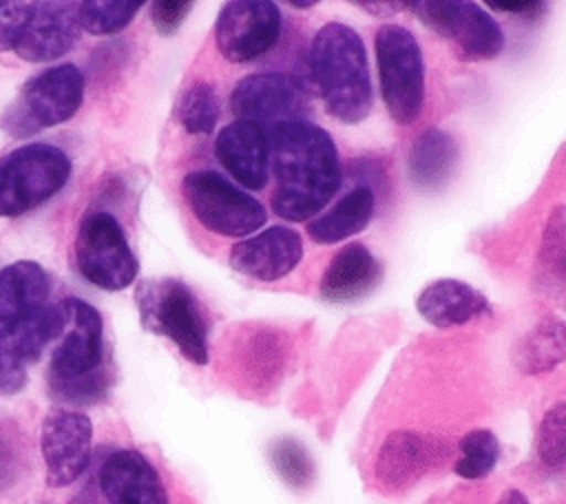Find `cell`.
I'll list each match as a JSON object with an SVG mask.
<instances>
[{
  "mask_svg": "<svg viewBox=\"0 0 566 504\" xmlns=\"http://www.w3.org/2000/svg\"><path fill=\"white\" fill-rule=\"evenodd\" d=\"M270 150L274 214L285 221H310L321 214L343 183L332 135L310 119H296L270 133Z\"/></svg>",
  "mask_w": 566,
  "mask_h": 504,
  "instance_id": "1",
  "label": "cell"
},
{
  "mask_svg": "<svg viewBox=\"0 0 566 504\" xmlns=\"http://www.w3.org/2000/svg\"><path fill=\"white\" fill-rule=\"evenodd\" d=\"M305 71L336 122L360 124L369 115L374 91L365 42L349 24L327 22L316 31Z\"/></svg>",
  "mask_w": 566,
  "mask_h": 504,
  "instance_id": "2",
  "label": "cell"
},
{
  "mask_svg": "<svg viewBox=\"0 0 566 504\" xmlns=\"http://www.w3.org/2000/svg\"><path fill=\"white\" fill-rule=\"evenodd\" d=\"M64 325L53 349L49 380L57 398L93 402L106 393L108 376L104 369V323L99 312L82 298L60 301Z\"/></svg>",
  "mask_w": 566,
  "mask_h": 504,
  "instance_id": "3",
  "label": "cell"
},
{
  "mask_svg": "<svg viewBox=\"0 0 566 504\" xmlns=\"http://www.w3.org/2000/svg\"><path fill=\"white\" fill-rule=\"evenodd\" d=\"M137 307L146 329L166 336L192 365H206L208 321L195 292L179 279H146L139 283Z\"/></svg>",
  "mask_w": 566,
  "mask_h": 504,
  "instance_id": "4",
  "label": "cell"
},
{
  "mask_svg": "<svg viewBox=\"0 0 566 504\" xmlns=\"http://www.w3.org/2000/svg\"><path fill=\"white\" fill-rule=\"evenodd\" d=\"M84 99V73L75 64L49 66L24 82L0 124L11 137H31L69 122Z\"/></svg>",
  "mask_w": 566,
  "mask_h": 504,
  "instance_id": "5",
  "label": "cell"
},
{
  "mask_svg": "<svg viewBox=\"0 0 566 504\" xmlns=\"http://www.w3.org/2000/svg\"><path fill=\"white\" fill-rule=\"evenodd\" d=\"M380 97L389 117L409 126L424 104V57L416 35L400 24H382L374 35Z\"/></svg>",
  "mask_w": 566,
  "mask_h": 504,
  "instance_id": "6",
  "label": "cell"
},
{
  "mask_svg": "<svg viewBox=\"0 0 566 504\" xmlns=\"http://www.w3.org/2000/svg\"><path fill=\"white\" fill-rule=\"evenodd\" d=\"M71 177V159L53 144H24L0 157V217H20L53 195Z\"/></svg>",
  "mask_w": 566,
  "mask_h": 504,
  "instance_id": "7",
  "label": "cell"
},
{
  "mask_svg": "<svg viewBox=\"0 0 566 504\" xmlns=\"http://www.w3.org/2000/svg\"><path fill=\"white\" fill-rule=\"evenodd\" d=\"M181 192L195 219L214 234L245 239L268 221L263 203L221 172L192 170L184 177Z\"/></svg>",
  "mask_w": 566,
  "mask_h": 504,
  "instance_id": "8",
  "label": "cell"
},
{
  "mask_svg": "<svg viewBox=\"0 0 566 504\" xmlns=\"http://www.w3.org/2000/svg\"><path fill=\"white\" fill-rule=\"evenodd\" d=\"M75 263L91 285L108 292H119L133 285L139 272L124 228L106 210H93L80 221Z\"/></svg>",
  "mask_w": 566,
  "mask_h": 504,
  "instance_id": "9",
  "label": "cell"
},
{
  "mask_svg": "<svg viewBox=\"0 0 566 504\" xmlns=\"http://www.w3.org/2000/svg\"><path fill=\"white\" fill-rule=\"evenodd\" d=\"M418 20L453 42L464 60H493L504 49V31L497 20L475 2L433 0L409 2Z\"/></svg>",
  "mask_w": 566,
  "mask_h": 504,
  "instance_id": "10",
  "label": "cell"
},
{
  "mask_svg": "<svg viewBox=\"0 0 566 504\" xmlns=\"http://www.w3.org/2000/svg\"><path fill=\"white\" fill-rule=\"evenodd\" d=\"M230 111L234 119L261 126L268 135L287 122L307 119L305 86L279 71L252 73L237 82L230 93Z\"/></svg>",
  "mask_w": 566,
  "mask_h": 504,
  "instance_id": "11",
  "label": "cell"
},
{
  "mask_svg": "<svg viewBox=\"0 0 566 504\" xmlns=\"http://www.w3.org/2000/svg\"><path fill=\"white\" fill-rule=\"evenodd\" d=\"M283 29L281 11L270 0L226 2L214 22V42L230 62H250L276 46Z\"/></svg>",
  "mask_w": 566,
  "mask_h": 504,
  "instance_id": "12",
  "label": "cell"
},
{
  "mask_svg": "<svg viewBox=\"0 0 566 504\" xmlns=\"http://www.w3.org/2000/svg\"><path fill=\"white\" fill-rule=\"evenodd\" d=\"M93 424L88 416L73 409H51L42 420L40 451L49 486L73 484L91 462Z\"/></svg>",
  "mask_w": 566,
  "mask_h": 504,
  "instance_id": "13",
  "label": "cell"
},
{
  "mask_svg": "<svg viewBox=\"0 0 566 504\" xmlns=\"http://www.w3.org/2000/svg\"><path fill=\"white\" fill-rule=\"evenodd\" d=\"M303 259V239L290 225H270L241 239L230 250V267L248 279L272 283L287 276Z\"/></svg>",
  "mask_w": 566,
  "mask_h": 504,
  "instance_id": "14",
  "label": "cell"
},
{
  "mask_svg": "<svg viewBox=\"0 0 566 504\" xmlns=\"http://www.w3.org/2000/svg\"><path fill=\"white\" fill-rule=\"evenodd\" d=\"M449 447L427 433L394 431L385 438L374 462V477L385 491H402L444 460Z\"/></svg>",
  "mask_w": 566,
  "mask_h": 504,
  "instance_id": "15",
  "label": "cell"
},
{
  "mask_svg": "<svg viewBox=\"0 0 566 504\" xmlns=\"http://www.w3.org/2000/svg\"><path fill=\"white\" fill-rule=\"evenodd\" d=\"M270 135L250 122H230L214 137L219 164L245 190H263L270 177Z\"/></svg>",
  "mask_w": 566,
  "mask_h": 504,
  "instance_id": "16",
  "label": "cell"
},
{
  "mask_svg": "<svg viewBox=\"0 0 566 504\" xmlns=\"http://www.w3.org/2000/svg\"><path fill=\"white\" fill-rule=\"evenodd\" d=\"M99 489L108 504H170L157 469L133 449L113 451L102 462Z\"/></svg>",
  "mask_w": 566,
  "mask_h": 504,
  "instance_id": "17",
  "label": "cell"
},
{
  "mask_svg": "<svg viewBox=\"0 0 566 504\" xmlns=\"http://www.w3.org/2000/svg\"><path fill=\"white\" fill-rule=\"evenodd\" d=\"M80 31L77 4L35 2L33 15L13 51L27 62H53L71 51Z\"/></svg>",
  "mask_w": 566,
  "mask_h": 504,
  "instance_id": "18",
  "label": "cell"
},
{
  "mask_svg": "<svg viewBox=\"0 0 566 504\" xmlns=\"http://www.w3.org/2000/svg\"><path fill=\"white\" fill-rule=\"evenodd\" d=\"M382 281V263L363 243L354 241L340 248L327 263L318 296L327 303H352L367 296Z\"/></svg>",
  "mask_w": 566,
  "mask_h": 504,
  "instance_id": "19",
  "label": "cell"
},
{
  "mask_svg": "<svg viewBox=\"0 0 566 504\" xmlns=\"http://www.w3.org/2000/svg\"><path fill=\"white\" fill-rule=\"evenodd\" d=\"M290 358V338L272 327H254L237 347V365L243 382L256 391H270L281 380Z\"/></svg>",
  "mask_w": 566,
  "mask_h": 504,
  "instance_id": "20",
  "label": "cell"
},
{
  "mask_svg": "<svg viewBox=\"0 0 566 504\" xmlns=\"http://www.w3.org/2000/svg\"><path fill=\"white\" fill-rule=\"evenodd\" d=\"M416 307L433 327H455L486 314L489 301L480 290L464 281L440 279L418 294Z\"/></svg>",
  "mask_w": 566,
  "mask_h": 504,
  "instance_id": "21",
  "label": "cell"
},
{
  "mask_svg": "<svg viewBox=\"0 0 566 504\" xmlns=\"http://www.w3.org/2000/svg\"><path fill=\"white\" fill-rule=\"evenodd\" d=\"M458 155V144L447 130L424 128L409 146L407 175L416 188L436 192L449 183Z\"/></svg>",
  "mask_w": 566,
  "mask_h": 504,
  "instance_id": "22",
  "label": "cell"
},
{
  "mask_svg": "<svg viewBox=\"0 0 566 504\" xmlns=\"http://www.w3.org/2000/svg\"><path fill=\"white\" fill-rule=\"evenodd\" d=\"M376 210V192L369 183L354 186L345 192L327 212L316 214L307 221L305 230L318 245L340 243L347 237L365 230Z\"/></svg>",
  "mask_w": 566,
  "mask_h": 504,
  "instance_id": "23",
  "label": "cell"
},
{
  "mask_svg": "<svg viewBox=\"0 0 566 504\" xmlns=\"http://www.w3.org/2000/svg\"><path fill=\"white\" fill-rule=\"evenodd\" d=\"M51 279L35 261H15L0 270V325L46 305Z\"/></svg>",
  "mask_w": 566,
  "mask_h": 504,
  "instance_id": "24",
  "label": "cell"
},
{
  "mask_svg": "<svg viewBox=\"0 0 566 504\" xmlns=\"http://www.w3.org/2000/svg\"><path fill=\"white\" fill-rule=\"evenodd\" d=\"M64 325L62 305H42L22 318L2 325L13 349L24 360V365L38 360L49 343H53Z\"/></svg>",
  "mask_w": 566,
  "mask_h": 504,
  "instance_id": "25",
  "label": "cell"
},
{
  "mask_svg": "<svg viewBox=\"0 0 566 504\" xmlns=\"http://www.w3.org/2000/svg\"><path fill=\"white\" fill-rule=\"evenodd\" d=\"M537 281L553 298H566V208H557L542 234Z\"/></svg>",
  "mask_w": 566,
  "mask_h": 504,
  "instance_id": "26",
  "label": "cell"
},
{
  "mask_svg": "<svg viewBox=\"0 0 566 504\" xmlns=\"http://www.w3.org/2000/svg\"><path fill=\"white\" fill-rule=\"evenodd\" d=\"M566 358V325L557 318H544L522 340L517 367L524 374L548 371Z\"/></svg>",
  "mask_w": 566,
  "mask_h": 504,
  "instance_id": "27",
  "label": "cell"
},
{
  "mask_svg": "<svg viewBox=\"0 0 566 504\" xmlns=\"http://www.w3.org/2000/svg\"><path fill=\"white\" fill-rule=\"evenodd\" d=\"M500 460V442L489 429H473L458 442V455L453 462L455 475L464 480L486 477Z\"/></svg>",
  "mask_w": 566,
  "mask_h": 504,
  "instance_id": "28",
  "label": "cell"
},
{
  "mask_svg": "<svg viewBox=\"0 0 566 504\" xmlns=\"http://www.w3.org/2000/svg\"><path fill=\"white\" fill-rule=\"evenodd\" d=\"M219 97L214 86L197 82L188 86L177 102V122L190 135H210L219 122Z\"/></svg>",
  "mask_w": 566,
  "mask_h": 504,
  "instance_id": "29",
  "label": "cell"
},
{
  "mask_svg": "<svg viewBox=\"0 0 566 504\" xmlns=\"http://www.w3.org/2000/svg\"><path fill=\"white\" fill-rule=\"evenodd\" d=\"M139 9L137 0H88L77 2V20L91 35H115L130 24Z\"/></svg>",
  "mask_w": 566,
  "mask_h": 504,
  "instance_id": "30",
  "label": "cell"
},
{
  "mask_svg": "<svg viewBox=\"0 0 566 504\" xmlns=\"http://www.w3.org/2000/svg\"><path fill=\"white\" fill-rule=\"evenodd\" d=\"M268 458L274 466V471L281 475V480L292 489H307L314 480V462L310 451L290 435L276 438L270 449Z\"/></svg>",
  "mask_w": 566,
  "mask_h": 504,
  "instance_id": "31",
  "label": "cell"
},
{
  "mask_svg": "<svg viewBox=\"0 0 566 504\" xmlns=\"http://www.w3.org/2000/svg\"><path fill=\"white\" fill-rule=\"evenodd\" d=\"M537 458L548 469H564L566 466V400L553 405L539 427L535 440Z\"/></svg>",
  "mask_w": 566,
  "mask_h": 504,
  "instance_id": "32",
  "label": "cell"
},
{
  "mask_svg": "<svg viewBox=\"0 0 566 504\" xmlns=\"http://www.w3.org/2000/svg\"><path fill=\"white\" fill-rule=\"evenodd\" d=\"M35 2H0V53L13 51L22 38Z\"/></svg>",
  "mask_w": 566,
  "mask_h": 504,
  "instance_id": "33",
  "label": "cell"
},
{
  "mask_svg": "<svg viewBox=\"0 0 566 504\" xmlns=\"http://www.w3.org/2000/svg\"><path fill=\"white\" fill-rule=\"evenodd\" d=\"M27 382V365L13 349L4 327L0 325V393H18Z\"/></svg>",
  "mask_w": 566,
  "mask_h": 504,
  "instance_id": "34",
  "label": "cell"
},
{
  "mask_svg": "<svg viewBox=\"0 0 566 504\" xmlns=\"http://www.w3.org/2000/svg\"><path fill=\"white\" fill-rule=\"evenodd\" d=\"M192 9L188 0H155L150 2V20L159 35H172L184 24Z\"/></svg>",
  "mask_w": 566,
  "mask_h": 504,
  "instance_id": "35",
  "label": "cell"
},
{
  "mask_svg": "<svg viewBox=\"0 0 566 504\" xmlns=\"http://www.w3.org/2000/svg\"><path fill=\"white\" fill-rule=\"evenodd\" d=\"M486 7L495 9V11H502V13H511V15H520V18H526V20H535L542 15V11L546 9L544 2H486Z\"/></svg>",
  "mask_w": 566,
  "mask_h": 504,
  "instance_id": "36",
  "label": "cell"
},
{
  "mask_svg": "<svg viewBox=\"0 0 566 504\" xmlns=\"http://www.w3.org/2000/svg\"><path fill=\"white\" fill-rule=\"evenodd\" d=\"M356 4L365 11H369L371 15H394L400 9L409 7V2H387V0H382V2H356Z\"/></svg>",
  "mask_w": 566,
  "mask_h": 504,
  "instance_id": "37",
  "label": "cell"
},
{
  "mask_svg": "<svg viewBox=\"0 0 566 504\" xmlns=\"http://www.w3.org/2000/svg\"><path fill=\"white\" fill-rule=\"evenodd\" d=\"M495 504H531V502H528V497H526L522 491L509 489V491H504V493L497 497Z\"/></svg>",
  "mask_w": 566,
  "mask_h": 504,
  "instance_id": "38",
  "label": "cell"
},
{
  "mask_svg": "<svg viewBox=\"0 0 566 504\" xmlns=\"http://www.w3.org/2000/svg\"><path fill=\"white\" fill-rule=\"evenodd\" d=\"M290 4H292V7H296V9H310V7H314L316 2H312V0H310V2H290Z\"/></svg>",
  "mask_w": 566,
  "mask_h": 504,
  "instance_id": "39",
  "label": "cell"
}]
</instances>
